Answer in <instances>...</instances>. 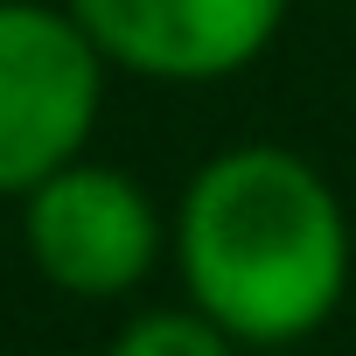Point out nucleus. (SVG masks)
<instances>
[{"mask_svg": "<svg viewBox=\"0 0 356 356\" xmlns=\"http://www.w3.org/2000/svg\"><path fill=\"white\" fill-rule=\"evenodd\" d=\"M168 259L196 314L245 349L314 335L349 293V210L335 182L280 140L210 154L168 217Z\"/></svg>", "mask_w": 356, "mask_h": 356, "instance_id": "1", "label": "nucleus"}, {"mask_svg": "<svg viewBox=\"0 0 356 356\" xmlns=\"http://www.w3.org/2000/svg\"><path fill=\"white\" fill-rule=\"evenodd\" d=\"M105 356H245L238 335H224L210 314L196 307H140Z\"/></svg>", "mask_w": 356, "mask_h": 356, "instance_id": "5", "label": "nucleus"}, {"mask_svg": "<svg viewBox=\"0 0 356 356\" xmlns=\"http://www.w3.org/2000/svg\"><path fill=\"white\" fill-rule=\"evenodd\" d=\"M105 70L147 84H224L286 29L293 0H63Z\"/></svg>", "mask_w": 356, "mask_h": 356, "instance_id": "4", "label": "nucleus"}, {"mask_svg": "<svg viewBox=\"0 0 356 356\" xmlns=\"http://www.w3.org/2000/svg\"><path fill=\"white\" fill-rule=\"evenodd\" d=\"M105 77V56L63 0H0V203H22L84 161Z\"/></svg>", "mask_w": 356, "mask_h": 356, "instance_id": "2", "label": "nucleus"}, {"mask_svg": "<svg viewBox=\"0 0 356 356\" xmlns=\"http://www.w3.org/2000/svg\"><path fill=\"white\" fill-rule=\"evenodd\" d=\"M29 266L70 300H119L168 259V217L112 161H70L22 196Z\"/></svg>", "mask_w": 356, "mask_h": 356, "instance_id": "3", "label": "nucleus"}]
</instances>
